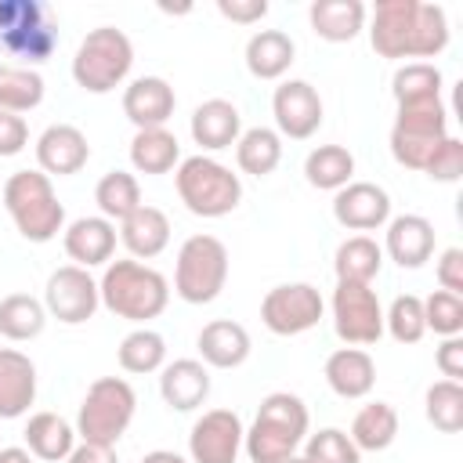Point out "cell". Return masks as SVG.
I'll return each instance as SVG.
<instances>
[{
  "label": "cell",
  "mask_w": 463,
  "mask_h": 463,
  "mask_svg": "<svg viewBox=\"0 0 463 463\" xmlns=\"http://www.w3.org/2000/svg\"><path fill=\"white\" fill-rule=\"evenodd\" d=\"M369 43L380 58H434L449 47V18L438 4L380 0L373 11Z\"/></svg>",
  "instance_id": "6da1fadb"
},
{
  "label": "cell",
  "mask_w": 463,
  "mask_h": 463,
  "mask_svg": "<svg viewBox=\"0 0 463 463\" xmlns=\"http://www.w3.org/2000/svg\"><path fill=\"white\" fill-rule=\"evenodd\" d=\"M307 427H311L307 405L289 391H271L257 405V416L242 434V449L250 463H286L289 456L300 452L304 438L311 434Z\"/></svg>",
  "instance_id": "7a4b0ae2"
},
{
  "label": "cell",
  "mask_w": 463,
  "mask_h": 463,
  "mask_svg": "<svg viewBox=\"0 0 463 463\" xmlns=\"http://www.w3.org/2000/svg\"><path fill=\"white\" fill-rule=\"evenodd\" d=\"M98 297L116 318L148 322V318H159L166 311L170 282L156 268H148L134 257L130 260H109L105 275L98 279Z\"/></svg>",
  "instance_id": "3957f363"
},
{
  "label": "cell",
  "mask_w": 463,
  "mask_h": 463,
  "mask_svg": "<svg viewBox=\"0 0 463 463\" xmlns=\"http://www.w3.org/2000/svg\"><path fill=\"white\" fill-rule=\"evenodd\" d=\"M4 210L29 242H51L65 224V206L43 170H14L4 181Z\"/></svg>",
  "instance_id": "277c9868"
},
{
  "label": "cell",
  "mask_w": 463,
  "mask_h": 463,
  "mask_svg": "<svg viewBox=\"0 0 463 463\" xmlns=\"http://www.w3.org/2000/svg\"><path fill=\"white\" fill-rule=\"evenodd\" d=\"M174 184H177V195H181L184 210L195 213V217H206V221L228 217L242 203L239 174H232L224 163H217L213 156H203V152L177 163Z\"/></svg>",
  "instance_id": "5b68a950"
},
{
  "label": "cell",
  "mask_w": 463,
  "mask_h": 463,
  "mask_svg": "<svg viewBox=\"0 0 463 463\" xmlns=\"http://www.w3.org/2000/svg\"><path fill=\"white\" fill-rule=\"evenodd\" d=\"M130 65H134L130 36L116 25H98L80 40L72 54V80L87 94H109L130 76Z\"/></svg>",
  "instance_id": "8992f818"
},
{
  "label": "cell",
  "mask_w": 463,
  "mask_h": 463,
  "mask_svg": "<svg viewBox=\"0 0 463 463\" xmlns=\"http://www.w3.org/2000/svg\"><path fill=\"white\" fill-rule=\"evenodd\" d=\"M137 409V394L123 376H101L87 387L80 412H76V434L80 441H94V445H112L127 434L130 420Z\"/></svg>",
  "instance_id": "52a82bcc"
},
{
  "label": "cell",
  "mask_w": 463,
  "mask_h": 463,
  "mask_svg": "<svg viewBox=\"0 0 463 463\" xmlns=\"http://www.w3.org/2000/svg\"><path fill=\"white\" fill-rule=\"evenodd\" d=\"M0 51L25 61H47L58 51V22L43 0H0Z\"/></svg>",
  "instance_id": "ba28073f"
},
{
  "label": "cell",
  "mask_w": 463,
  "mask_h": 463,
  "mask_svg": "<svg viewBox=\"0 0 463 463\" xmlns=\"http://www.w3.org/2000/svg\"><path fill=\"white\" fill-rule=\"evenodd\" d=\"M445 137H449V112H445L441 98L398 105V116L391 127V156L398 166L423 170Z\"/></svg>",
  "instance_id": "9c48e42d"
},
{
  "label": "cell",
  "mask_w": 463,
  "mask_h": 463,
  "mask_svg": "<svg viewBox=\"0 0 463 463\" xmlns=\"http://www.w3.org/2000/svg\"><path fill=\"white\" fill-rule=\"evenodd\" d=\"M228 282V250L217 235H188L177 250L174 293L184 304H210Z\"/></svg>",
  "instance_id": "30bf717a"
},
{
  "label": "cell",
  "mask_w": 463,
  "mask_h": 463,
  "mask_svg": "<svg viewBox=\"0 0 463 463\" xmlns=\"http://www.w3.org/2000/svg\"><path fill=\"white\" fill-rule=\"evenodd\" d=\"M329 307H333V329L347 347H365L383 336V307L373 286L336 282Z\"/></svg>",
  "instance_id": "8fae6325"
},
{
  "label": "cell",
  "mask_w": 463,
  "mask_h": 463,
  "mask_svg": "<svg viewBox=\"0 0 463 463\" xmlns=\"http://www.w3.org/2000/svg\"><path fill=\"white\" fill-rule=\"evenodd\" d=\"M322 311H326V300H322L318 286H311V282H282V286L268 289L260 300V322L275 336H300V333L315 329Z\"/></svg>",
  "instance_id": "7c38bea8"
},
{
  "label": "cell",
  "mask_w": 463,
  "mask_h": 463,
  "mask_svg": "<svg viewBox=\"0 0 463 463\" xmlns=\"http://www.w3.org/2000/svg\"><path fill=\"white\" fill-rule=\"evenodd\" d=\"M101 297H98V282L90 279L87 268L76 264H61L51 271L47 286H43V307L51 318L65 322V326H80L87 318H94Z\"/></svg>",
  "instance_id": "4fadbf2b"
},
{
  "label": "cell",
  "mask_w": 463,
  "mask_h": 463,
  "mask_svg": "<svg viewBox=\"0 0 463 463\" xmlns=\"http://www.w3.org/2000/svg\"><path fill=\"white\" fill-rule=\"evenodd\" d=\"M242 420L232 409H206L188 434L192 463H235L242 452Z\"/></svg>",
  "instance_id": "5bb4252c"
},
{
  "label": "cell",
  "mask_w": 463,
  "mask_h": 463,
  "mask_svg": "<svg viewBox=\"0 0 463 463\" xmlns=\"http://www.w3.org/2000/svg\"><path fill=\"white\" fill-rule=\"evenodd\" d=\"M271 116L279 137L304 141L322 127V98L307 80H286L271 94Z\"/></svg>",
  "instance_id": "9a60e30c"
},
{
  "label": "cell",
  "mask_w": 463,
  "mask_h": 463,
  "mask_svg": "<svg viewBox=\"0 0 463 463\" xmlns=\"http://www.w3.org/2000/svg\"><path fill=\"white\" fill-rule=\"evenodd\" d=\"M333 217L347 232H373L391 221V195L373 181H351L333 195Z\"/></svg>",
  "instance_id": "2e32d148"
},
{
  "label": "cell",
  "mask_w": 463,
  "mask_h": 463,
  "mask_svg": "<svg viewBox=\"0 0 463 463\" xmlns=\"http://www.w3.org/2000/svg\"><path fill=\"white\" fill-rule=\"evenodd\" d=\"M90 159V145H87V134L72 123H51L40 137H36V163L40 170L51 177H69V174H80Z\"/></svg>",
  "instance_id": "e0dca14e"
},
{
  "label": "cell",
  "mask_w": 463,
  "mask_h": 463,
  "mask_svg": "<svg viewBox=\"0 0 463 463\" xmlns=\"http://www.w3.org/2000/svg\"><path fill=\"white\" fill-rule=\"evenodd\" d=\"M174 105H177V94L163 76H137L123 90V116L137 130L166 127V119L174 116Z\"/></svg>",
  "instance_id": "ac0fdd59"
},
{
  "label": "cell",
  "mask_w": 463,
  "mask_h": 463,
  "mask_svg": "<svg viewBox=\"0 0 463 463\" xmlns=\"http://www.w3.org/2000/svg\"><path fill=\"white\" fill-rule=\"evenodd\" d=\"M398 268H423L434 253V224L420 213H402L387 221V239L380 246Z\"/></svg>",
  "instance_id": "d6986e66"
},
{
  "label": "cell",
  "mask_w": 463,
  "mask_h": 463,
  "mask_svg": "<svg viewBox=\"0 0 463 463\" xmlns=\"http://www.w3.org/2000/svg\"><path fill=\"white\" fill-rule=\"evenodd\" d=\"M61 246H65V253H69V260L76 268L109 264L112 253H116V224L105 221V217H76L65 228Z\"/></svg>",
  "instance_id": "ffe728a7"
},
{
  "label": "cell",
  "mask_w": 463,
  "mask_h": 463,
  "mask_svg": "<svg viewBox=\"0 0 463 463\" xmlns=\"http://www.w3.org/2000/svg\"><path fill=\"white\" fill-rule=\"evenodd\" d=\"M36 402V365L14 347H0V420H18Z\"/></svg>",
  "instance_id": "44dd1931"
},
{
  "label": "cell",
  "mask_w": 463,
  "mask_h": 463,
  "mask_svg": "<svg viewBox=\"0 0 463 463\" xmlns=\"http://www.w3.org/2000/svg\"><path fill=\"white\" fill-rule=\"evenodd\" d=\"M195 347H199L203 365H210V369H239V365L250 358V351H253L246 326H239V322H232V318H213V322H206V326L199 329Z\"/></svg>",
  "instance_id": "7402d4cb"
},
{
  "label": "cell",
  "mask_w": 463,
  "mask_h": 463,
  "mask_svg": "<svg viewBox=\"0 0 463 463\" xmlns=\"http://www.w3.org/2000/svg\"><path fill=\"white\" fill-rule=\"evenodd\" d=\"M159 394L174 412H192L210 394V369L199 358H177L159 369Z\"/></svg>",
  "instance_id": "603a6c76"
},
{
  "label": "cell",
  "mask_w": 463,
  "mask_h": 463,
  "mask_svg": "<svg viewBox=\"0 0 463 463\" xmlns=\"http://www.w3.org/2000/svg\"><path fill=\"white\" fill-rule=\"evenodd\" d=\"M242 134V116L232 101L224 98H210L192 112V141L203 152H221L232 148Z\"/></svg>",
  "instance_id": "cb8c5ba5"
},
{
  "label": "cell",
  "mask_w": 463,
  "mask_h": 463,
  "mask_svg": "<svg viewBox=\"0 0 463 463\" xmlns=\"http://www.w3.org/2000/svg\"><path fill=\"white\" fill-rule=\"evenodd\" d=\"M326 383L333 394L354 402V398H365L376 383V362L369 351L362 347H340L326 358Z\"/></svg>",
  "instance_id": "d4e9b609"
},
{
  "label": "cell",
  "mask_w": 463,
  "mask_h": 463,
  "mask_svg": "<svg viewBox=\"0 0 463 463\" xmlns=\"http://www.w3.org/2000/svg\"><path fill=\"white\" fill-rule=\"evenodd\" d=\"M119 242L134 260H152L166 250L170 242V221L159 206L141 203L127 221H119Z\"/></svg>",
  "instance_id": "484cf974"
},
{
  "label": "cell",
  "mask_w": 463,
  "mask_h": 463,
  "mask_svg": "<svg viewBox=\"0 0 463 463\" xmlns=\"http://www.w3.org/2000/svg\"><path fill=\"white\" fill-rule=\"evenodd\" d=\"M307 22L318 40L351 43L365 29V4L362 0H315L307 7Z\"/></svg>",
  "instance_id": "4316f807"
},
{
  "label": "cell",
  "mask_w": 463,
  "mask_h": 463,
  "mask_svg": "<svg viewBox=\"0 0 463 463\" xmlns=\"http://www.w3.org/2000/svg\"><path fill=\"white\" fill-rule=\"evenodd\" d=\"M297 58V43L282 29H260L246 40V69L257 80H282Z\"/></svg>",
  "instance_id": "83f0119b"
},
{
  "label": "cell",
  "mask_w": 463,
  "mask_h": 463,
  "mask_svg": "<svg viewBox=\"0 0 463 463\" xmlns=\"http://www.w3.org/2000/svg\"><path fill=\"white\" fill-rule=\"evenodd\" d=\"M22 438H25V449L33 452V459H43V463L69 459V452L76 449V427L69 420H61L58 412L29 416Z\"/></svg>",
  "instance_id": "f1b7e54d"
},
{
  "label": "cell",
  "mask_w": 463,
  "mask_h": 463,
  "mask_svg": "<svg viewBox=\"0 0 463 463\" xmlns=\"http://www.w3.org/2000/svg\"><path fill=\"white\" fill-rule=\"evenodd\" d=\"M380 268H383V250L369 235H351L333 253L336 282H362V286H369L380 275Z\"/></svg>",
  "instance_id": "f546056e"
},
{
  "label": "cell",
  "mask_w": 463,
  "mask_h": 463,
  "mask_svg": "<svg viewBox=\"0 0 463 463\" xmlns=\"http://www.w3.org/2000/svg\"><path fill=\"white\" fill-rule=\"evenodd\" d=\"M358 452H383L398 438V412L391 402H369L351 420V434Z\"/></svg>",
  "instance_id": "4dcf8cb0"
},
{
  "label": "cell",
  "mask_w": 463,
  "mask_h": 463,
  "mask_svg": "<svg viewBox=\"0 0 463 463\" xmlns=\"http://www.w3.org/2000/svg\"><path fill=\"white\" fill-rule=\"evenodd\" d=\"M130 163L137 174H170L181 163V145L166 127L156 130H137L130 141Z\"/></svg>",
  "instance_id": "1f68e13d"
},
{
  "label": "cell",
  "mask_w": 463,
  "mask_h": 463,
  "mask_svg": "<svg viewBox=\"0 0 463 463\" xmlns=\"http://www.w3.org/2000/svg\"><path fill=\"white\" fill-rule=\"evenodd\" d=\"M235 163L242 174L253 177H268L275 174V166L282 163V137L271 127H250L239 134L235 141Z\"/></svg>",
  "instance_id": "d6a6232c"
},
{
  "label": "cell",
  "mask_w": 463,
  "mask_h": 463,
  "mask_svg": "<svg viewBox=\"0 0 463 463\" xmlns=\"http://www.w3.org/2000/svg\"><path fill=\"white\" fill-rule=\"evenodd\" d=\"M304 177L318 192H340L354 177V156L344 145H318L304 159Z\"/></svg>",
  "instance_id": "836d02e7"
},
{
  "label": "cell",
  "mask_w": 463,
  "mask_h": 463,
  "mask_svg": "<svg viewBox=\"0 0 463 463\" xmlns=\"http://www.w3.org/2000/svg\"><path fill=\"white\" fill-rule=\"evenodd\" d=\"M47 326V307L43 300L29 297V293H11L0 300V336L22 344V340H36Z\"/></svg>",
  "instance_id": "e575fe53"
},
{
  "label": "cell",
  "mask_w": 463,
  "mask_h": 463,
  "mask_svg": "<svg viewBox=\"0 0 463 463\" xmlns=\"http://www.w3.org/2000/svg\"><path fill=\"white\" fill-rule=\"evenodd\" d=\"M94 203L101 210L105 221H127L137 206H141V184L134 174L127 170H109L98 184H94Z\"/></svg>",
  "instance_id": "d590c367"
},
{
  "label": "cell",
  "mask_w": 463,
  "mask_h": 463,
  "mask_svg": "<svg viewBox=\"0 0 463 463\" xmlns=\"http://www.w3.org/2000/svg\"><path fill=\"white\" fill-rule=\"evenodd\" d=\"M116 358H119V369H123V373H134V376L159 373V369L166 365V340H163L156 329L141 326V329H134V333H127V336L119 340Z\"/></svg>",
  "instance_id": "8d00e7d4"
},
{
  "label": "cell",
  "mask_w": 463,
  "mask_h": 463,
  "mask_svg": "<svg viewBox=\"0 0 463 463\" xmlns=\"http://www.w3.org/2000/svg\"><path fill=\"white\" fill-rule=\"evenodd\" d=\"M43 101V76L25 65H0V109L4 112H33Z\"/></svg>",
  "instance_id": "74e56055"
},
{
  "label": "cell",
  "mask_w": 463,
  "mask_h": 463,
  "mask_svg": "<svg viewBox=\"0 0 463 463\" xmlns=\"http://www.w3.org/2000/svg\"><path fill=\"white\" fill-rule=\"evenodd\" d=\"M423 412H427L430 427H438L441 434H459L463 430V383L459 380L430 383L427 398H423Z\"/></svg>",
  "instance_id": "f35d334b"
},
{
  "label": "cell",
  "mask_w": 463,
  "mask_h": 463,
  "mask_svg": "<svg viewBox=\"0 0 463 463\" xmlns=\"http://www.w3.org/2000/svg\"><path fill=\"white\" fill-rule=\"evenodd\" d=\"M391 90H394V101L398 105L423 101V98H441V72L430 61H409V65H402L394 72Z\"/></svg>",
  "instance_id": "ab89813d"
},
{
  "label": "cell",
  "mask_w": 463,
  "mask_h": 463,
  "mask_svg": "<svg viewBox=\"0 0 463 463\" xmlns=\"http://www.w3.org/2000/svg\"><path fill=\"white\" fill-rule=\"evenodd\" d=\"M383 329L398 340V344H420L427 333L423 322V300L416 293H402L391 300V307L383 311Z\"/></svg>",
  "instance_id": "60d3db41"
},
{
  "label": "cell",
  "mask_w": 463,
  "mask_h": 463,
  "mask_svg": "<svg viewBox=\"0 0 463 463\" xmlns=\"http://www.w3.org/2000/svg\"><path fill=\"white\" fill-rule=\"evenodd\" d=\"M300 449H304L300 456L307 463H362V452L354 449V441L340 427H322V430L307 434Z\"/></svg>",
  "instance_id": "b9f144b4"
},
{
  "label": "cell",
  "mask_w": 463,
  "mask_h": 463,
  "mask_svg": "<svg viewBox=\"0 0 463 463\" xmlns=\"http://www.w3.org/2000/svg\"><path fill=\"white\" fill-rule=\"evenodd\" d=\"M423 322L438 336H459L463 333V297L445 293V289H434L423 300Z\"/></svg>",
  "instance_id": "7bdbcfd3"
},
{
  "label": "cell",
  "mask_w": 463,
  "mask_h": 463,
  "mask_svg": "<svg viewBox=\"0 0 463 463\" xmlns=\"http://www.w3.org/2000/svg\"><path fill=\"white\" fill-rule=\"evenodd\" d=\"M423 174H427L430 181H438V184H452V181H459V177H463V141L449 134V137L434 148V156L427 159Z\"/></svg>",
  "instance_id": "ee69618b"
},
{
  "label": "cell",
  "mask_w": 463,
  "mask_h": 463,
  "mask_svg": "<svg viewBox=\"0 0 463 463\" xmlns=\"http://www.w3.org/2000/svg\"><path fill=\"white\" fill-rule=\"evenodd\" d=\"M438 286L445 289V293H463V250L459 246H449V250H441V257H438Z\"/></svg>",
  "instance_id": "f6af8a7d"
},
{
  "label": "cell",
  "mask_w": 463,
  "mask_h": 463,
  "mask_svg": "<svg viewBox=\"0 0 463 463\" xmlns=\"http://www.w3.org/2000/svg\"><path fill=\"white\" fill-rule=\"evenodd\" d=\"M29 145V127L22 116L0 109V156H18Z\"/></svg>",
  "instance_id": "bcb514c9"
},
{
  "label": "cell",
  "mask_w": 463,
  "mask_h": 463,
  "mask_svg": "<svg viewBox=\"0 0 463 463\" xmlns=\"http://www.w3.org/2000/svg\"><path fill=\"white\" fill-rule=\"evenodd\" d=\"M434 365L445 380H463V336H445L434 351Z\"/></svg>",
  "instance_id": "7dc6e473"
},
{
  "label": "cell",
  "mask_w": 463,
  "mask_h": 463,
  "mask_svg": "<svg viewBox=\"0 0 463 463\" xmlns=\"http://www.w3.org/2000/svg\"><path fill=\"white\" fill-rule=\"evenodd\" d=\"M217 11L239 25H253L268 14V0H217Z\"/></svg>",
  "instance_id": "c3c4849f"
},
{
  "label": "cell",
  "mask_w": 463,
  "mask_h": 463,
  "mask_svg": "<svg viewBox=\"0 0 463 463\" xmlns=\"http://www.w3.org/2000/svg\"><path fill=\"white\" fill-rule=\"evenodd\" d=\"M65 463H119L112 445H94V441H80Z\"/></svg>",
  "instance_id": "681fc988"
},
{
  "label": "cell",
  "mask_w": 463,
  "mask_h": 463,
  "mask_svg": "<svg viewBox=\"0 0 463 463\" xmlns=\"http://www.w3.org/2000/svg\"><path fill=\"white\" fill-rule=\"evenodd\" d=\"M0 463H36L29 449H18V445H7L0 449Z\"/></svg>",
  "instance_id": "f907efd6"
},
{
  "label": "cell",
  "mask_w": 463,
  "mask_h": 463,
  "mask_svg": "<svg viewBox=\"0 0 463 463\" xmlns=\"http://www.w3.org/2000/svg\"><path fill=\"white\" fill-rule=\"evenodd\" d=\"M141 463H188V459L177 456V452H170V449H152V452L141 456Z\"/></svg>",
  "instance_id": "816d5d0a"
},
{
  "label": "cell",
  "mask_w": 463,
  "mask_h": 463,
  "mask_svg": "<svg viewBox=\"0 0 463 463\" xmlns=\"http://www.w3.org/2000/svg\"><path fill=\"white\" fill-rule=\"evenodd\" d=\"M286 463H307V459H304V456H289Z\"/></svg>",
  "instance_id": "f5cc1de1"
}]
</instances>
